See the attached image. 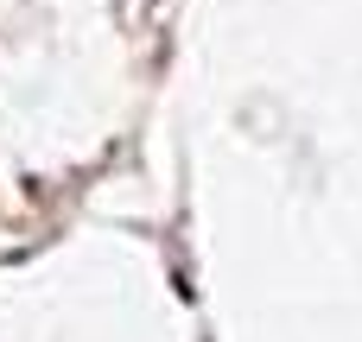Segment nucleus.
Returning a JSON list of instances; mask_svg holds the SVG:
<instances>
[]
</instances>
